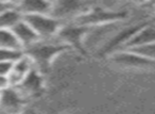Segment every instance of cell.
<instances>
[{"instance_id": "1", "label": "cell", "mask_w": 155, "mask_h": 114, "mask_svg": "<svg viewBox=\"0 0 155 114\" xmlns=\"http://www.w3.org/2000/svg\"><path fill=\"white\" fill-rule=\"evenodd\" d=\"M25 19L34 29L41 40H51L58 36L62 22L51 14H35L25 16Z\"/></svg>"}, {"instance_id": "2", "label": "cell", "mask_w": 155, "mask_h": 114, "mask_svg": "<svg viewBox=\"0 0 155 114\" xmlns=\"http://www.w3.org/2000/svg\"><path fill=\"white\" fill-rule=\"evenodd\" d=\"M63 48V45L50 43V40H39L38 42L25 50L28 56L33 60L37 69L47 66L55 54H58Z\"/></svg>"}, {"instance_id": "3", "label": "cell", "mask_w": 155, "mask_h": 114, "mask_svg": "<svg viewBox=\"0 0 155 114\" xmlns=\"http://www.w3.org/2000/svg\"><path fill=\"white\" fill-rule=\"evenodd\" d=\"M35 68V64L30 56L24 51V54L13 62L11 71L9 74V79L11 86H17L20 84L28 75Z\"/></svg>"}, {"instance_id": "4", "label": "cell", "mask_w": 155, "mask_h": 114, "mask_svg": "<svg viewBox=\"0 0 155 114\" xmlns=\"http://www.w3.org/2000/svg\"><path fill=\"white\" fill-rule=\"evenodd\" d=\"M82 3L80 0H56L52 3L51 15L62 22L63 19L77 16L81 13Z\"/></svg>"}, {"instance_id": "5", "label": "cell", "mask_w": 155, "mask_h": 114, "mask_svg": "<svg viewBox=\"0 0 155 114\" xmlns=\"http://www.w3.org/2000/svg\"><path fill=\"white\" fill-rule=\"evenodd\" d=\"M155 42V25H148L139 28L129 37L124 44V49H133Z\"/></svg>"}, {"instance_id": "6", "label": "cell", "mask_w": 155, "mask_h": 114, "mask_svg": "<svg viewBox=\"0 0 155 114\" xmlns=\"http://www.w3.org/2000/svg\"><path fill=\"white\" fill-rule=\"evenodd\" d=\"M13 32L15 34V36L17 37L18 42H19L20 46L22 47L24 51L26 49H28L29 47H31L32 45H34L36 42H38L39 37L38 35L36 34V32L34 31V29L30 26L28 22L26 19L19 22L13 29Z\"/></svg>"}, {"instance_id": "7", "label": "cell", "mask_w": 155, "mask_h": 114, "mask_svg": "<svg viewBox=\"0 0 155 114\" xmlns=\"http://www.w3.org/2000/svg\"><path fill=\"white\" fill-rule=\"evenodd\" d=\"M16 8L24 17L35 14H51L52 2L49 0H18Z\"/></svg>"}, {"instance_id": "8", "label": "cell", "mask_w": 155, "mask_h": 114, "mask_svg": "<svg viewBox=\"0 0 155 114\" xmlns=\"http://www.w3.org/2000/svg\"><path fill=\"white\" fill-rule=\"evenodd\" d=\"M114 61L120 65L131 67H143L149 65L154 64V61H151L136 52L129 49H123V51H120L114 56Z\"/></svg>"}, {"instance_id": "9", "label": "cell", "mask_w": 155, "mask_h": 114, "mask_svg": "<svg viewBox=\"0 0 155 114\" xmlns=\"http://www.w3.org/2000/svg\"><path fill=\"white\" fill-rule=\"evenodd\" d=\"M22 95L15 86H10L1 92L0 107L5 110H16L20 105Z\"/></svg>"}, {"instance_id": "10", "label": "cell", "mask_w": 155, "mask_h": 114, "mask_svg": "<svg viewBox=\"0 0 155 114\" xmlns=\"http://www.w3.org/2000/svg\"><path fill=\"white\" fill-rule=\"evenodd\" d=\"M22 19H24V15L16 8V5L9 7L2 13H0V28L12 30Z\"/></svg>"}, {"instance_id": "11", "label": "cell", "mask_w": 155, "mask_h": 114, "mask_svg": "<svg viewBox=\"0 0 155 114\" xmlns=\"http://www.w3.org/2000/svg\"><path fill=\"white\" fill-rule=\"evenodd\" d=\"M38 71V69L35 67L21 83L18 84L17 86H15L20 94H32V93L36 92V91H38L41 88V78L39 77Z\"/></svg>"}, {"instance_id": "12", "label": "cell", "mask_w": 155, "mask_h": 114, "mask_svg": "<svg viewBox=\"0 0 155 114\" xmlns=\"http://www.w3.org/2000/svg\"><path fill=\"white\" fill-rule=\"evenodd\" d=\"M0 48H8V49L24 50L15 36L13 30L11 29L0 28Z\"/></svg>"}, {"instance_id": "13", "label": "cell", "mask_w": 155, "mask_h": 114, "mask_svg": "<svg viewBox=\"0 0 155 114\" xmlns=\"http://www.w3.org/2000/svg\"><path fill=\"white\" fill-rule=\"evenodd\" d=\"M129 50H132V51L136 52V54H140V56H142V57H144V58L155 62V42L147 44V45H144V46H140V47H137V48L129 49Z\"/></svg>"}, {"instance_id": "14", "label": "cell", "mask_w": 155, "mask_h": 114, "mask_svg": "<svg viewBox=\"0 0 155 114\" xmlns=\"http://www.w3.org/2000/svg\"><path fill=\"white\" fill-rule=\"evenodd\" d=\"M22 54H24V50L0 48V62H14Z\"/></svg>"}, {"instance_id": "15", "label": "cell", "mask_w": 155, "mask_h": 114, "mask_svg": "<svg viewBox=\"0 0 155 114\" xmlns=\"http://www.w3.org/2000/svg\"><path fill=\"white\" fill-rule=\"evenodd\" d=\"M13 62H0V75L9 76Z\"/></svg>"}, {"instance_id": "16", "label": "cell", "mask_w": 155, "mask_h": 114, "mask_svg": "<svg viewBox=\"0 0 155 114\" xmlns=\"http://www.w3.org/2000/svg\"><path fill=\"white\" fill-rule=\"evenodd\" d=\"M10 86H11V82H10L9 76L0 75V91H5Z\"/></svg>"}, {"instance_id": "17", "label": "cell", "mask_w": 155, "mask_h": 114, "mask_svg": "<svg viewBox=\"0 0 155 114\" xmlns=\"http://www.w3.org/2000/svg\"><path fill=\"white\" fill-rule=\"evenodd\" d=\"M0 2H2L8 5H16L18 2V0H0Z\"/></svg>"}, {"instance_id": "18", "label": "cell", "mask_w": 155, "mask_h": 114, "mask_svg": "<svg viewBox=\"0 0 155 114\" xmlns=\"http://www.w3.org/2000/svg\"><path fill=\"white\" fill-rule=\"evenodd\" d=\"M9 7H13V5H5V3L0 2V13H2L5 9H8Z\"/></svg>"}, {"instance_id": "19", "label": "cell", "mask_w": 155, "mask_h": 114, "mask_svg": "<svg viewBox=\"0 0 155 114\" xmlns=\"http://www.w3.org/2000/svg\"><path fill=\"white\" fill-rule=\"evenodd\" d=\"M147 3L155 8V0H148V2H147Z\"/></svg>"}, {"instance_id": "20", "label": "cell", "mask_w": 155, "mask_h": 114, "mask_svg": "<svg viewBox=\"0 0 155 114\" xmlns=\"http://www.w3.org/2000/svg\"><path fill=\"white\" fill-rule=\"evenodd\" d=\"M134 1H136V2H138V3H147L148 2V0H134Z\"/></svg>"}, {"instance_id": "21", "label": "cell", "mask_w": 155, "mask_h": 114, "mask_svg": "<svg viewBox=\"0 0 155 114\" xmlns=\"http://www.w3.org/2000/svg\"><path fill=\"white\" fill-rule=\"evenodd\" d=\"M49 1H50V2H52V3H53V2H55L56 0H49Z\"/></svg>"}, {"instance_id": "22", "label": "cell", "mask_w": 155, "mask_h": 114, "mask_svg": "<svg viewBox=\"0 0 155 114\" xmlns=\"http://www.w3.org/2000/svg\"><path fill=\"white\" fill-rule=\"evenodd\" d=\"M1 92H2V91H0V98H1Z\"/></svg>"}]
</instances>
